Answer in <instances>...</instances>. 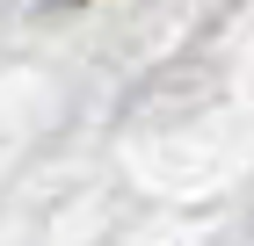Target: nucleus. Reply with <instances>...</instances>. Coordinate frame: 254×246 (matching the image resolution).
<instances>
[{"label":"nucleus","instance_id":"obj_1","mask_svg":"<svg viewBox=\"0 0 254 246\" xmlns=\"http://www.w3.org/2000/svg\"><path fill=\"white\" fill-rule=\"evenodd\" d=\"M65 7H80V0H65Z\"/></svg>","mask_w":254,"mask_h":246}]
</instances>
